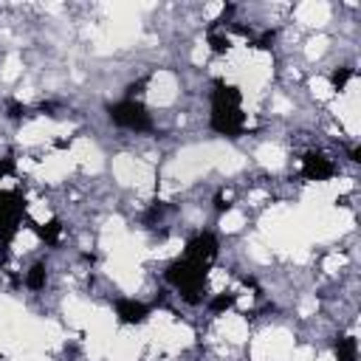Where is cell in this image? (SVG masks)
Returning <instances> with one entry per match:
<instances>
[{
	"instance_id": "cell-10",
	"label": "cell",
	"mask_w": 361,
	"mask_h": 361,
	"mask_svg": "<svg viewBox=\"0 0 361 361\" xmlns=\"http://www.w3.org/2000/svg\"><path fill=\"white\" fill-rule=\"evenodd\" d=\"M25 285H28L31 290H39V288L45 285V265H42V262L31 265V271L25 274Z\"/></svg>"
},
{
	"instance_id": "cell-8",
	"label": "cell",
	"mask_w": 361,
	"mask_h": 361,
	"mask_svg": "<svg viewBox=\"0 0 361 361\" xmlns=\"http://www.w3.org/2000/svg\"><path fill=\"white\" fill-rule=\"evenodd\" d=\"M336 358L338 361H355L358 358V341L353 336H341L336 341Z\"/></svg>"
},
{
	"instance_id": "cell-1",
	"label": "cell",
	"mask_w": 361,
	"mask_h": 361,
	"mask_svg": "<svg viewBox=\"0 0 361 361\" xmlns=\"http://www.w3.org/2000/svg\"><path fill=\"white\" fill-rule=\"evenodd\" d=\"M166 279L178 290H183L186 296H192V293H197L206 285V265H197V262H192V259L183 257V259H178V262L169 265Z\"/></svg>"
},
{
	"instance_id": "cell-7",
	"label": "cell",
	"mask_w": 361,
	"mask_h": 361,
	"mask_svg": "<svg viewBox=\"0 0 361 361\" xmlns=\"http://www.w3.org/2000/svg\"><path fill=\"white\" fill-rule=\"evenodd\" d=\"M116 316L121 324H141L147 319V307L135 299H118L116 302Z\"/></svg>"
},
{
	"instance_id": "cell-12",
	"label": "cell",
	"mask_w": 361,
	"mask_h": 361,
	"mask_svg": "<svg viewBox=\"0 0 361 361\" xmlns=\"http://www.w3.org/2000/svg\"><path fill=\"white\" fill-rule=\"evenodd\" d=\"M231 302H234V293H220V296L212 302V307H214V310H220V307H228Z\"/></svg>"
},
{
	"instance_id": "cell-5",
	"label": "cell",
	"mask_w": 361,
	"mask_h": 361,
	"mask_svg": "<svg viewBox=\"0 0 361 361\" xmlns=\"http://www.w3.org/2000/svg\"><path fill=\"white\" fill-rule=\"evenodd\" d=\"M186 259H192V262H197V265H206L209 268V262L217 257V240L212 237V234H197V237H192L189 243H186V254H183Z\"/></svg>"
},
{
	"instance_id": "cell-3",
	"label": "cell",
	"mask_w": 361,
	"mask_h": 361,
	"mask_svg": "<svg viewBox=\"0 0 361 361\" xmlns=\"http://www.w3.org/2000/svg\"><path fill=\"white\" fill-rule=\"evenodd\" d=\"M23 212H25V206L17 192H0V240L3 243H8L17 234Z\"/></svg>"
},
{
	"instance_id": "cell-11",
	"label": "cell",
	"mask_w": 361,
	"mask_h": 361,
	"mask_svg": "<svg viewBox=\"0 0 361 361\" xmlns=\"http://www.w3.org/2000/svg\"><path fill=\"white\" fill-rule=\"evenodd\" d=\"M350 76H353V73H350L347 68H341V71H336V73H333V85H336L338 90H344V85H347V79H350Z\"/></svg>"
},
{
	"instance_id": "cell-6",
	"label": "cell",
	"mask_w": 361,
	"mask_h": 361,
	"mask_svg": "<svg viewBox=\"0 0 361 361\" xmlns=\"http://www.w3.org/2000/svg\"><path fill=\"white\" fill-rule=\"evenodd\" d=\"M333 172H336L333 161L324 158L322 152H307L302 158V175L307 180H327V178H333Z\"/></svg>"
},
{
	"instance_id": "cell-4",
	"label": "cell",
	"mask_w": 361,
	"mask_h": 361,
	"mask_svg": "<svg viewBox=\"0 0 361 361\" xmlns=\"http://www.w3.org/2000/svg\"><path fill=\"white\" fill-rule=\"evenodd\" d=\"M245 116L240 104H212V130L220 135H240Z\"/></svg>"
},
{
	"instance_id": "cell-2",
	"label": "cell",
	"mask_w": 361,
	"mask_h": 361,
	"mask_svg": "<svg viewBox=\"0 0 361 361\" xmlns=\"http://www.w3.org/2000/svg\"><path fill=\"white\" fill-rule=\"evenodd\" d=\"M110 118L118 127H124V130H135V133L149 130V113H147V107L141 102H133V99H124V102L113 104L110 107Z\"/></svg>"
},
{
	"instance_id": "cell-9",
	"label": "cell",
	"mask_w": 361,
	"mask_h": 361,
	"mask_svg": "<svg viewBox=\"0 0 361 361\" xmlns=\"http://www.w3.org/2000/svg\"><path fill=\"white\" fill-rule=\"evenodd\" d=\"M34 228H37V234H39L45 243H56V240H59V231H62L59 220H48V223H39V226H34Z\"/></svg>"
}]
</instances>
